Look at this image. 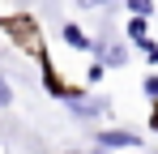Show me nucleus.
Returning <instances> with one entry per match:
<instances>
[{
    "instance_id": "nucleus-3",
    "label": "nucleus",
    "mask_w": 158,
    "mask_h": 154,
    "mask_svg": "<svg viewBox=\"0 0 158 154\" xmlns=\"http://www.w3.org/2000/svg\"><path fill=\"white\" fill-rule=\"evenodd\" d=\"M64 43H69V47H90V39L81 34L77 26H64Z\"/></svg>"
},
{
    "instance_id": "nucleus-7",
    "label": "nucleus",
    "mask_w": 158,
    "mask_h": 154,
    "mask_svg": "<svg viewBox=\"0 0 158 154\" xmlns=\"http://www.w3.org/2000/svg\"><path fill=\"white\" fill-rule=\"evenodd\" d=\"M145 90H150V94L158 99V77H150V81H145Z\"/></svg>"
},
{
    "instance_id": "nucleus-1",
    "label": "nucleus",
    "mask_w": 158,
    "mask_h": 154,
    "mask_svg": "<svg viewBox=\"0 0 158 154\" xmlns=\"http://www.w3.org/2000/svg\"><path fill=\"white\" fill-rule=\"evenodd\" d=\"M98 146H103V150H128V146H141V137L111 128V133H103V137H98Z\"/></svg>"
},
{
    "instance_id": "nucleus-2",
    "label": "nucleus",
    "mask_w": 158,
    "mask_h": 154,
    "mask_svg": "<svg viewBox=\"0 0 158 154\" xmlns=\"http://www.w3.org/2000/svg\"><path fill=\"white\" fill-rule=\"evenodd\" d=\"M128 39H132V43H141V47L150 43V39H145V17H141V13H137V17L128 22Z\"/></svg>"
},
{
    "instance_id": "nucleus-6",
    "label": "nucleus",
    "mask_w": 158,
    "mask_h": 154,
    "mask_svg": "<svg viewBox=\"0 0 158 154\" xmlns=\"http://www.w3.org/2000/svg\"><path fill=\"white\" fill-rule=\"evenodd\" d=\"M9 103H13V90H9V81L0 77V107H9Z\"/></svg>"
},
{
    "instance_id": "nucleus-8",
    "label": "nucleus",
    "mask_w": 158,
    "mask_h": 154,
    "mask_svg": "<svg viewBox=\"0 0 158 154\" xmlns=\"http://www.w3.org/2000/svg\"><path fill=\"white\" fill-rule=\"evenodd\" d=\"M81 4H85V9H98V4H103V0H81Z\"/></svg>"
},
{
    "instance_id": "nucleus-4",
    "label": "nucleus",
    "mask_w": 158,
    "mask_h": 154,
    "mask_svg": "<svg viewBox=\"0 0 158 154\" xmlns=\"http://www.w3.org/2000/svg\"><path fill=\"white\" fill-rule=\"evenodd\" d=\"M132 13H141V17H150V9H154V0H128Z\"/></svg>"
},
{
    "instance_id": "nucleus-5",
    "label": "nucleus",
    "mask_w": 158,
    "mask_h": 154,
    "mask_svg": "<svg viewBox=\"0 0 158 154\" xmlns=\"http://www.w3.org/2000/svg\"><path fill=\"white\" fill-rule=\"evenodd\" d=\"M98 107H103V103H81V99H77V107H73V111H77V116H94Z\"/></svg>"
}]
</instances>
